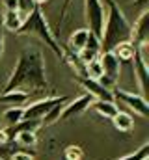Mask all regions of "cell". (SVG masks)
Returning <instances> with one entry per match:
<instances>
[{
    "label": "cell",
    "mask_w": 149,
    "mask_h": 160,
    "mask_svg": "<svg viewBox=\"0 0 149 160\" xmlns=\"http://www.w3.org/2000/svg\"><path fill=\"white\" fill-rule=\"evenodd\" d=\"M23 116H24V106H9L2 118L11 127V125H17L19 121H23Z\"/></svg>",
    "instance_id": "obj_19"
},
{
    "label": "cell",
    "mask_w": 149,
    "mask_h": 160,
    "mask_svg": "<svg viewBox=\"0 0 149 160\" xmlns=\"http://www.w3.org/2000/svg\"><path fill=\"white\" fill-rule=\"evenodd\" d=\"M64 104H65V102H60V104H56V106H54V108H52V110H50V112H49V114L43 118V119H41V125H45V127H47V125H52V123L60 121V114H62V108H64Z\"/></svg>",
    "instance_id": "obj_21"
},
{
    "label": "cell",
    "mask_w": 149,
    "mask_h": 160,
    "mask_svg": "<svg viewBox=\"0 0 149 160\" xmlns=\"http://www.w3.org/2000/svg\"><path fill=\"white\" fill-rule=\"evenodd\" d=\"M93 101H95V99L86 93V95H80L78 99L71 101L69 104L65 102L64 108H62V114H60V121H67V119H71V118H76V116L84 114V112L93 104Z\"/></svg>",
    "instance_id": "obj_8"
},
{
    "label": "cell",
    "mask_w": 149,
    "mask_h": 160,
    "mask_svg": "<svg viewBox=\"0 0 149 160\" xmlns=\"http://www.w3.org/2000/svg\"><path fill=\"white\" fill-rule=\"evenodd\" d=\"M15 34H17V36H36V38H39V39L43 41L60 60H64V48H62V45L58 43L54 32L50 30V26L47 24L45 15H43V11H41V6H36V8L26 15V19L23 21L21 28H19Z\"/></svg>",
    "instance_id": "obj_3"
},
{
    "label": "cell",
    "mask_w": 149,
    "mask_h": 160,
    "mask_svg": "<svg viewBox=\"0 0 149 160\" xmlns=\"http://www.w3.org/2000/svg\"><path fill=\"white\" fill-rule=\"evenodd\" d=\"M149 43V9H144L132 28V45L146 48Z\"/></svg>",
    "instance_id": "obj_10"
},
{
    "label": "cell",
    "mask_w": 149,
    "mask_h": 160,
    "mask_svg": "<svg viewBox=\"0 0 149 160\" xmlns=\"http://www.w3.org/2000/svg\"><path fill=\"white\" fill-rule=\"evenodd\" d=\"M91 108H93L97 114H101L103 118H106V119H112V118L119 112V106H117L116 101H93Z\"/></svg>",
    "instance_id": "obj_14"
},
{
    "label": "cell",
    "mask_w": 149,
    "mask_h": 160,
    "mask_svg": "<svg viewBox=\"0 0 149 160\" xmlns=\"http://www.w3.org/2000/svg\"><path fill=\"white\" fill-rule=\"evenodd\" d=\"M45 2H49V0H34V4H36V6H43Z\"/></svg>",
    "instance_id": "obj_32"
},
{
    "label": "cell",
    "mask_w": 149,
    "mask_h": 160,
    "mask_svg": "<svg viewBox=\"0 0 149 160\" xmlns=\"http://www.w3.org/2000/svg\"><path fill=\"white\" fill-rule=\"evenodd\" d=\"M2 54H4V28L0 24V58H2Z\"/></svg>",
    "instance_id": "obj_30"
},
{
    "label": "cell",
    "mask_w": 149,
    "mask_h": 160,
    "mask_svg": "<svg viewBox=\"0 0 149 160\" xmlns=\"http://www.w3.org/2000/svg\"><path fill=\"white\" fill-rule=\"evenodd\" d=\"M112 95H114V101L117 102H123L125 106H129L132 112H136L138 116L142 118H147L149 114V104L147 101L144 99V95H138V93H131V91H125V89H112Z\"/></svg>",
    "instance_id": "obj_5"
},
{
    "label": "cell",
    "mask_w": 149,
    "mask_h": 160,
    "mask_svg": "<svg viewBox=\"0 0 149 160\" xmlns=\"http://www.w3.org/2000/svg\"><path fill=\"white\" fill-rule=\"evenodd\" d=\"M134 50H136V47H134L132 41H131V43H121V45H117L112 52L116 54V58H117L119 62H131L132 56H134Z\"/></svg>",
    "instance_id": "obj_18"
},
{
    "label": "cell",
    "mask_w": 149,
    "mask_h": 160,
    "mask_svg": "<svg viewBox=\"0 0 149 160\" xmlns=\"http://www.w3.org/2000/svg\"><path fill=\"white\" fill-rule=\"evenodd\" d=\"M82 158V149L78 145H69L65 149V160H80Z\"/></svg>",
    "instance_id": "obj_25"
},
{
    "label": "cell",
    "mask_w": 149,
    "mask_h": 160,
    "mask_svg": "<svg viewBox=\"0 0 149 160\" xmlns=\"http://www.w3.org/2000/svg\"><path fill=\"white\" fill-rule=\"evenodd\" d=\"M147 2L149 0H134V6H136V8H144V9H147V8H146Z\"/></svg>",
    "instance_id": "obj_31"
},
{
    "label": "cell",
    "mask_w": 149,
    "mask_h": 160,
    "mask_svg": "<svg viewBox=\"0 0 149 160\" xmlns=\"http://www.w3.org/2000/svg\"><path fill=\"white\" fill-rule=\"evenodd\" d=\"M23 24V19L19 17L17 11H6L4 13V21H2V28L4 30H9V32H17Z\"/></svg>",
    "instance_id": "obj_17"
},
{
    "label": "cell",
    "mask_w": 149,
    "mask_h": 160,
    "mask_svg": "<svg viewBox=\"0 0 149 160\" xmlns=\"http://www.w3.org/2000/svg\"><path fill=\"white\" fill-rule=\"evenodd\" d=\"M15 140L21 145H24V147H32V145H36V142H37L36 132H21V134L15 136Z\"/></svg>",
    "instance_id": "obj_23"
},
{
    "label": "cell",
    "mask_w": 149,
    "mask_h": 160,
    "mask_svg": "<svg viewBox=\"0 0 149 160\" xmlns=\"http://www.w3.org/2000/svg\"><path fill=\"white\" fill-rule=\"evenodd\" d=\"M84 13H86V24L88 30L101 39L103 24H105V6L101 0H84Z\"/></svg>",
    "instance_id": "obj_4"
},
{
    "label": "cell",
    "mask_w": 149,
    "mask_h": 160,
    "mask_svg": "<svg viewBox=\"0 0 149 160\" xmlns=\"http://www.w3.org/2000/svg\"><path fill=\"white\" fill-rule=\"evenodd\" d=\"M78 80V84L88 91V95H91L95 101H114V95H112V89L105 88L99 80H91L88 77H74Z\"/></svg>",
    "instance_id": "obj_9"
},
{
    "label": "cell",
    "mask_w": 149,
    "mask_h": 160,
    "mask_svg": "<svg viewBox=\"0 0 149 160\" xmlns=\"http://www.w3.org/2000/svg\"><path fill=\"white\" fill-rule=\"evenodd\" d=\"M0 160H2V158H0Z\"/></svg>",
    "instance_id": "obj_34"
},
{
    "label": "cell",
    "mask_w": 149,
    "mask_h": 160,
    "mask_svg": "<svg viewBox=\"0 0 149 160\" xmlns=\"http://www.w3.org/2000/svg\"><path fill=\"white\" fill-rule=\"evenodd\" d=\"M132 73H134V80L138 82V88L144 93H147V88H149V71H147V65H146V58H144V48H138L134 50V56H132Z\"/></svg>",
    "instance_id": "obj_7"
},
{
    "label": "cell",
    "mask_w": 149,
    "mask_h": 160,
    "mask_svg": "<svg viewBox=\"0 0 149 160\" xmlns=\"http://www.w3.org/2000/svg\"><path fill=\"white\" fill-rule=\"evenodd\" d=\"M60 102H67V97L62 95V97H47V99H41L36 101L28 106H24V116L23 119H43L56 104Z\"/></svg>",
    "instance_id": "obj_6"
},
{
    "label": "cell",
    "mask_w": 149,
    "mask_h": 160,
    "mask_svg": "<svg viewBox=\"0 0 149 160\" xmlns=\"http://www.w3.org/2000/svg\"><path fill=\"white\" fill-rule=\"evenodd\" d=\"M6 143H9V138H8L6 128H2V127H0V145H6Z\"/></svg>",
    "instance_id": "obj_29"
},
{
    "label": "cell",
    "mask_w": 149,
    "mask_h": 160,
    "mask_svg": "<svg viewBox=\"0 0 149 160\" xmlns=\"http://www.w3.org/2000/svg\"><path fill=\"white\" fill-rule=\"evenodd\" d=\"M34 8H36L34 0H17V13H19V17H21L23 21L26 19V15H28Z\"/></svg>",
    "instance_id": "obj_22"
},
{
    "label": "cell",
    "mask_w": 149,
    "mask_h": 160,
    "mask_svg": "<svg viewBox=\"0 0 149 160\" xmlns=\"http://www.w3.org/2000/svg\"><path fill=\"white\" fill-rule=\"evenodd\" d=\"M112 123H114V127H116L119 132H129V130H132V127H134L132 116L127 114V112H117V114L112 118Z\"/></svg>",
    "instance_id": "obj_16"
},
{
    "label": "cell",
    "mask_w": 149,
    "mask_h": 160,
    "mask_svg": "<svg viewBox=\"0 0 149 160\" xmlns=\"http://www.w3.org/2000/svg\"><path fill=\"white\" fill-rule=\"evenodd\" d=\"M99 62L103 67V77L110 80V82H117L119 78V69H121V62L116 58L114 52H101L99 54Z\"/></svg>",
    "instance_id": "obj_11"
},
{
    "label": "cell",
    "mask_w": 149,
    "mask_h": 160,
    "mask_svg": "<svg viewBox=\"0 0 149 160\" xmlns=\"http://www.w3.org/2000/svg\"><path fill=\"white\" fill-rule=\"evenodd\" d=\"M11 160H34L32 158V155H28V153H24V151H19V153H15Z\"/></svg>",
    "instance_id": "obj_27"
},
{
    "label": "cell",
    "mask_w": 149,
    "mask_h": 160,
    "mask_svg": "<svg viewBox=\"0 0 149 160\" xmlns=\"http://www.w3.org/2000/svg\"><path fill=\"white\" fill-rule=\"evenodd\" d=\"M88 39H90V30H88V28H80V30H76V32L71 34L65 50H69V52H73V54H78L82 48H86Z\"/></svg>",
    "instance_id": "obj_13"
},
{
    "label": "cell",
    "mask_w": 149,
    "mask_h": 160,
    "mask_svg": "<svg viewBox=\"0 0 149 160\" xmlns=\"http://www.w3.org/2000/svg\"><path fill=\"white\" fill-rule=\"evenodd\" d=\"M28 93H24V91H17V89H13V91H6V93H2L0 95V104H9V106H23L26 101H28Z\"/></svg>",
    "instance_id": "obj_15"
},
{
    "label": "cell",
    "mask_w": 149,
    "mask_h": 160,
    "mask_svg": "<svg viewBox=\"0 0 149 160\" xmlns=\"http://www.w3.org/2000/svg\"><path fill=\"white\" fill-rule=\"evenodd\" d=\"M69 6H71V0H64L62 11H60V22H58V30H60V28H62V24H64V17L67 15V11H69Z\"/></svg>",
    "instance_id": "obj_26"
},
{
    "label": "cell",
    "mask_w": 149,
    "mask_h": 160,
    "mask_svg": "<svg viewBox=\"0 0 149 160\" xmlns=\"http://www.w3.org/2000/svg\"><path fill=\"white\" fill-rule=\"evenodd\" d=\"M144 160H149V158H144Z\"/></svg>",
    "instance_id": "obj_33"
},
{
    "label": "cell",
    "mask_w": 149,
    "mask_h": 160,
    "mask_svg": "<svg viewBox=\"0 0 149 160\" xmlns=\"http://www.w3.org/2000/svg\"><path fill=\"white\" fill-rule=\"evenodd\" d=\"M105 6L103 34H101V52H112L121 43L132 41V26L114 0H101Z\"/></svg>",
    "instance_id": "obj_2"
},
{
    "label": "cell",
    "mask_w": 149,
    "mask_h": 160,
    "mask_svg": "<svg viewBox=\"0 0 149 160\" xmlns=\"http://www.w3.org/2000/svg\"><path fill=\"white\" fill-rule=\"evenodd\" d=\"M47 86H49V82H47L45 58L39 48L28 47L19 54L17 63L6 82L2 93L17 89V91H24L30 95V93L47 89Z\"/></svg>",
    "instance_id": "obj_1"
},
{
    "label": "cell",
    "mask_w": 149,
    "mask_h": 160,
    "mask_svg": "<svg viewBox=\"0 0 149 160\" xmlns=\"http://www.w3.org/2000/svg\"><path fill=\"white\" fill-rule=\"evenodd\" d=\"M144 158H149V143H144L138 151L123 157V158H117V160H144Z\"/></svg>",
    "instance_id": "obj_24"
},
{
    "label": "cell",
    "mask_w": 149,
    "mask_h": 160,
    "mask_svg": "<svg viewBox=\"0 0 149 160\" xmlns=\"http://www.w3.org/2000/svg\"><path fill=\"white\" fill-rule=\"evenodd\" d=\"M41 127H43L41 119H23V121H19L17 125H11L9 128H6V132H8L9 142H13L17 134H21V132H36L37 128H41Z\"/></svg>",
    "instance_id": "obj_12"
},
{
    "label": "cell",
    "mask_w": 149,
    "mask_h": 160,
    "mask_svg": "<svg viewBox=\"0 0 149 160\" xmlns=\"http://www.w3.org/2000/svg\"><path fill=\"white\" fill-rule=\"evenodd\" d=\"M6 11H17V0H4Z\"/></svg>",
    "instance_id": "obj_28"
},
{
    "label": "cell",
    "mask_w": 149,
    "mask_h": 160,
    "mask_svg": "<svg viewBox=\"0 0 149 160\" xmlns=\"http://www.w3.org/2000/svg\"><path fill=\"white\" fill-rule=\"evenodd\" d=\"M84 77H88V78H91V80H99L103 77V67H101L99 58L84 65Z\"/></svg>",
    "instance_id": "obj_20"
}]
</instances>
